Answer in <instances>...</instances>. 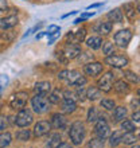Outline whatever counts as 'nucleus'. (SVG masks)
Here are the masks:
<instances>
[{
  "mask_svg": "<svg viewBox=\"0 0 140 148\" xmlns=\"http://www.w3.org/2000/svg\"><path fill=\"white\" fill-rule=\"evenodd\" d=\"M132 39V31L129 28H124V30H120L115 34V42L119 47L124 49V47L128 46V43L131 42Z\"/></svg>",
  "mask_w": 140,
  "mask_h": 148,
  "instance_id": "obj_4",
  "label": "nucleus"
},
{
  "mask_svg": "<svg viewBox=\"0 0 140 148\" xmlns=\"http://www.w3.org/2000/svg\"><path fill=\"white\" fill-rule=\"evenodd\" d=\"M98 119H100V114H98L97 108H94V106L89 108V110H88V121L89 123H96Z\"/></svg>",
  "mask_w": 140,
  "mask_h": 148,
  "instance_id": "obj_28",
  "label": "nucleus"
},
{
  "mask_svg": "<svg viewBox=\"0 0 140 148\" xmlns=\"http://www.w3.org/2000/svg\"><path fill=\"white\" fill-rule=\"evenodd\" d=\"M77 96L80 100H85V90L82 89V86H78V89H77Z\"/></svg>",
  "mask_w": 140,
  "mask_h": 148,
  "instance_id": "obj_39",
  "label": "nucleus"
},
{
  "mask_svg": "<svg viewBox=\"0 0 140 148\" xmlns=\"http://www.w3.org/2000/svg\"><path fill=\"white\" fill-rule=\"evenodd\" d=\"M7 8H8V3H7V0H0V12L5 11Z\"/></svg>",
  "mask_w": 140,
  "mask_h": 148,
  "instance_id": "obj_41",
  "label": "nucleus"
},
{
  "mask_svg": "<svg viewBox=\"0 0 140 148\" xmlns=\"http://www.w3.org/2000/svg\"><path fill=\"white\" fill-rule=\"evenodd\" d=\"M105 63L109 65V66L115 67V69H123L129 63L128 58L127 57H123V55H108L105 58Z\"/></svg>",
  "mask_w": 140,
  "mask_h": 148,
  "instance_id": "obj_7",
  "label": "nucleus"
},
{
  "mask_svg": "<svg viewBox=\"0 0 140 148\" xmlns=\"http://www.w3.org/2000/svg\"><path fill=\"white\" fill-rule=\"evenodd\" d=\"M102 53H104L106 57H108V55L115 54V47H113V43H110V42L102 43Z\"/></svg>",
  "mask_w": 140,
  "mask_h": 148,
  "instance_id": "obj_32",
  "label": "nucleus"
},
{
  "mask_svg": "<svg viewBox=\"0 0 140 148\" xmlns=\"http://www.w3.org/2000/svg\"><path fill=\"white\" fill-rule=\"evenodd\" d=\"M62 54L65 55V58L67 61L69 59H74L81 54V47L78 46V45H75V43H67L66 46H65V49H63Z\"/></svg>",
  "mask_w": 140,
  "mask_h": 148,
  "instance_id": "obj_9",
  "label": "nucleus"
},
{
  "mask_svg": "<svg viewBox=\"0 0 140 148\" xmlns=\"http://www.w3.org/2000/svg\"><path fill=\"white\" fill-rule=\"evenodd\" d=\"M59 143H61V136H59L58 133H55V135H51L50 136V140L47 141V147L49 148H55Z\"/></svg>",
  "mask_w": 140,
  "mask_h": 148,
  "instance_id": "obj_31",
  "label": "nucleus"
},
{
  "mask_svg": "<svg viewBox=\"0 0 140 148\" xmlns=\"http://www.w3.org/2000/svg\"><path fill=\"white\" fill-rule=\"evenodd\" d=\"M102 4H104V3H96V4H92V5H89L88 8H89V10H90V8H97V7H101Z\"/></svg>",
  "mask_w": 140,
  "mask_h": 148,
  "instance_id": "obj_45",
  "label": "nucleus"
},
{
  "mask_svg": "<svg viewBox=\"0 0 140 148\" xmlns=\"http://www.w3.org/2000/svg\"><path fill=\"white\" fill-rule=\"evenodd\" d=\"M61 109L65 113H73L77 109V104L74 102V100H69V98H63V101H61Z\"/></svg>",
  "mask_w": 140,
  "mask_h": 148,
  "instance_id": "obj_16",
  "label": "nucleus"
},
{
  "mask_svg": "<svg viewBox=\"0 0 140 148\" xmlns=\"http://www.w3.org/2000/svg\"><path fill=\"white\" fill-rule=\"evenodd\" d=\"M27 100H28V93L27 92H18V93L14 94V96L11 97L10 105H11L12 109L20 110V109H23L24 106H26Z\"/></svg>",
  "mask_w": 140,
  "mask_h": 148,
  "instance_id": "obj_3",
  "label": "nucleus"
},
{
  "mask_svg": "<svg viewBox=\"0 0 140 148\" xmlns=\"http://www.w3.org/2000/svg\"><path fill=\"white\" fill-rule=\"evenodd\" d=\"M108 19L116 23H121L123 22V11L120 8H113L108 12Z\"/></svg>",
  "mask_w": 140,
  "mask_h": 148,
  "instance_id": "obj_18",
  "label": "nucleus"
},
{
  "mask_svg": "<svg viewBox=\"0 0 140 148\" xmlns=\"http://www.w3.org/2000/svg\"><path fill=\"white\" fill-rule=\"evenodd\" d=\"M30 136H31V133H30L28 129H22V131H19V132L16 133V139H18V140H22V141L30 140Z\"/></svg>",
  "mask_w": 140,
  "mask_h": 148,
  "instance_id": "obj_33",
  "label": "nucleus"
},
{
  "mask_svg": "<svg viewBox=\"0 0 140 148\" xmlns=\"http://www.w3.org/2000/svg\"><path fill=\"white\" fill-rule=\"evenodd\" d=\"M94 131L97 133V136L100 139H106L109 136V133H110V128H109V124L106 123L105 119H98L96 121V127H94Z\"/></svg>",
  "mask_w": 140,
  "mask_h": 148,
  "instance_id": "obj_8",
  "label": "nucleus"
},
{
  "mask_svg": "<svg viewBox=\"0 0 140 148\" xmlns=\"http://www.w3.org/2000/svg\"><path fill=\"white\" fill-rule=\"evenodd\" d=\"M96 30H97V32L101 34V35H108L109 32L112 31V23H110V22H101V23L96 27Z\"/></svg>",
  "mask_w": 140,
  "mask_h": 148,
  "instance_id": "obj_22",
  "label": "nucleus"
},
{
  "mask_svg": "<svg viewBox=\"0 0 140 148\" xmlns=\"http://www.w3.org/2000/svg\"><path fill=\"white\" fill-rule=\"evenodd\" d=\"M100 104H101L102 108H105V109H108V110H112L113 108H116L115 101H113V100H108V98H106V100H102Z\"/></svg>",
  "mask_w": 140,
  "mask_h": 148,
  "instance_id": "obj_36",
  "label": "nucleus"
},
{
  "mask_svg": "<svg viewBox=\"0 0 140 148\" xmlns=\"http://www.w3.org/2000/svg\"><path fill=\"white\" fill-rule=\"evenodd\" d=\"M18 22H19V19H18L16 15H10V16H5V18H1V19H0V28H1V30L12 28L18 24Z\"/></svg>",
  "mask_w": 140,
  "mask_h": 148,
  "instance_id": "obj_12",
  "label": "nucleus"
},
{
  "mask_svg": "<svg viewBox=\"0 0 140 148\" xmlns=\"http://www.w3.org/2000/svg\"><path fill=\"white\" fill-rule=\"evenodd\" d=\"M3 89H4V88H1V86H0V94H1V92H3Z\"/></svg>",
  "mask_w": 140,
  "mask_h": 148,
  "instance_id": "obj_46",
  "label": "nucleus"
},
{
  "mask_svg": "<svg viewBox=\"0 0 140 148\" xmlns=\"http://www.w3.org/2000/svg\"><path fill=\"white\" fill-rule=\"evenodd\" d=\"M133 148H140V147H139V144H136V145H135V147H133Z\"/></svg>",
  "mask_w": 140,
  "mask_h": 148,
  "instance_id": "obj_47",
  "label": "nucleus"
},
{
  "mask_svg": "<svg viewBox=\"0 0 140 148\" xmlns=\"http://www.w3.org/2000/svg\"><path fill=\"white\" fill-rule=\"evenodd\" d=\"M51 127H54L55 129H62L66 127V119L62 116V114H59V113H54L53 116H51Z\"/></svg>",
  "mask_w": 140,
  "mask_h": 148,
  "instance_id": "obj_14",
  "label": "nucleus"
},
{
  "mask_svg": "<svg viewBox=\"0 0 140 148\" xmlns=\"http://www.w3.org/2000/svg\"><path fill=\"white\" fill-rule=\"evenodd\" d=\"M67 71H69V70H62L61 73H58V79H61V81L66 79V77H67Z\"/></svg>",
  "mask_w": 140,
  "mask_h": 148,
  "instance_id": "obj_42",
  "label": "nucleus"
},
{
  "mask_svg": "<svg viewBox=\"0 0 140 148\" xmlns=\"http://www.w3.org/2000/svg\"><path fill=\"white\" fill-rule=\"evenodd\" d=\"M85 135H86L85 125L82 124L81 121H75V123L71 124L70 131H69V137L74 145L82 144V141L85 139Z\"/></svg>",
  "mask_w": 140,
  "mask_h": 148,
  "instance_id": "obj_1",
  "label": "nucleus"
},
{
  "mask_svg": "<svg viewBox=\"0 0 140 148\" xmlns=\"http://www.w3.org/2000/svg\"><path fill=\"white\" fill-rule=\"evenodd\" d=\"M81 78V73L78 70H70L67 71V77H66V81L69 82L70 85H75V82Z\"/></svg>",
  "mask_w": 140,
  "mask_h": 148,
  "instance_id": "obj_24",
  "label": "nucleus"
},
{
  "mask_svg": "<svg viewBox=\"0 0 140 148\" xmlns=\"http://www.w3.org/2000/svg\"><path fill=\"white\" fill-rule=\"evenodd\" d=\"M113 88H115V90H116L119 94H124V93H128L129 92V86L124 79H119V81H116V84L113 85Z\"/></svg>",
  "mask_w": 140,
  "mask_h": 148,
  "instance_id": "obj_21",
  "label": "nucleus"
},
{
  "mask_svg": "<svg viewBox=\"0 0 140 148\" xmlns=\"http://www.w3.org/2000/svg\"><path fill=\"white\" fill-rule=\"evenodd\" d=\"M127 116V108L124 106H117L115 108V112H113V117H115V121H123Z\"/></svg>",
  "mask_w": 140,
  "mask_h": 148,
  "instance_id": "obj_23",
  "label": "nucleus"
},
{
  "mask_svg": "<svg viewBox=\"0 0 140 148\" xmlns=\"http://www.w3.org/2000/svg\"><path fill=\"white\" fill-rule=\"evenodd\" d=\"M34 90H35V93L47 94L51 90V84L49 81H40V82H38V84H35Z\"/></svg>",
  "mask_w": 140,
  "mask_h": 148,
  "instance_id": "obj_17",
  "label": "nucleus"
},
{
  "mask_svg": "<svg viewBox=\"0 0 140 148\" xmlns=\"http://www.w3.org/2000/svg\"><path fill=\"white\" fill-rule=\"evenodd\" d=\"M137 141V137L133 135V132H127L125 135L121 136V143H124V144H135Z\"/></svg>",
  "mask_w": 140,
  "mask_h": 148,
  "instance_id": "obj_26",
  "label": "nucleus"
},
{
  "mask_svg": "<svg viewBox=\"0 0 140 148\" xmlns=\"http://www.w3.org/2000/svg\"><path fill=\"white\" fill-rule=\"evenodd\" d=\"M86 45L89 49H93V50H97L100 49L102 45V39L100 36H90V38L86 39Z\"/></svg>",
  "mask_w": 140,
  "mask_h": 148,
  "instance_id": "obj_19",
  "label": "nucleus"
},
{
  "mask_svg": "<svg viewBox=\"0 0 140 148\" xmlns=\"http://www.w3.org/2000/svg\"><path fill=\"white\" fill-rule=\"evenodd\" d=\"M55 31L59 32V31H61V27H58V26H50V27H49L47 34H49V36H50V35H53V34H55Z\"/></svg>",
  "mask_w": 140,
  "mask_h": 148,
  "instance_id": "obj_38",
  "label": "nucleus"
},
{
  "mask_svg": "<svg viewBox=\"0 0 140 148\" xmlns=\"http://www.w3.org/2000/svg\"><path fill=\"white\" fill-rule=\"evenodd\" d=\"M55 148H70V145L67 144V143H59V144L57 145Z\"/></svg>",
  "mask_w": 140,
  "mask_h": 148,
  "instance_id": "obj_44",
  "label": "nucleus"
},
{
  "mask_svg": "<svg viewBox=\"0 0 140 148\" xmlns=\"http://www.w3.org/2000/svg\"><path fill=\"white\" fill-rule=\"evenodd\" d=\"M124 75H125V78L129 79L132 84H137V82H139V77H137V74L133 73V71L127 70V71H124Z\"/></svg>",
  "mask_w": 140,
  "mask_h": 148,
  "instance_id": "obj_34",
  "label": "nucleus"
},
{
  "mask_svg": "<svg viewBox=\"0 0 140 148\" xmlns=\"http://www.w3.org/2000/svg\"><path fill=\"white\" fill-rule=\"evenodd\" d=\"M62 93H61V90L59 89H55L53 93L49 96V101L50 104H59V102L62 101Z\"/></svg>",
  "mask_w": 140,
  "mask_h": 148,
  "instance_id": "obj_27",
  "label": "nucleus"
},
{
  "mask_svg": "<svg viewBox=\"0 0 140 148\" xmlns=\"http://www.w3.org/2000/svg\"><path fill=\"white\" fill-rule=\"evenodd\" d=\"M89 147L90 148H102L104 147V139H92L89 141Z\"/></svg>",
  "mask_w": 140,
  "mask_h": 148,
  "instance_id": "obj_35",
  "label": "nucleus"
},
{
  "mask_svg": "<svg viewBox=\"0 0 140 148\" xmlns=\"http://www.w3.org/2000/svg\"><path fill=\"white\" fill-rule=\"evenodd\" d=\"M50 131H51V124L49 121H38L34 127V136L35 137L45 136Z\"/></svg>",
  "mask_w": 140,
  "mask_h": 148,
  "instance_id": "obj_10",
  "label": "nucleus"
},
{
  "mask_svg": "<svg viewBox=\"0 0 140 148\" xmlns=\"http://www.w3.org/2000/svg\"><path fill=\"white\" fill-rule=\"evenodd\" d=\"M12 141V136L10 132H4L0 133V148H5L11 144Z\"/></svg>",
  "mask_w": 140,
  "mask_h": 148,
  "instance_id": "obj_25",
  "label": "nucleus"
},
{
  "mask_svg": "<svg viewBox=\"0 0 140 148\" xmlns=\"http://www.w3.org/2000/svg\"><path fill=\"white\" fill-rule=\"evenodd\" d=\"M86 97L89 98L90 101H96L101 97V90L96 88V86H90L89 89L86 90Z\"/></svg>",
  "mask_w": 140,
  "mask_h": 148,
  "instance_id": "obj_20",
  "label": "nucleus"
},
{
  "mask_svg": "<svg viewBox=\"0 0 140 148\" xmlns=\"http://www.w3.org/2000/svg\"><path fill=\"white\" fill-rule=\"evenodd\" d=\"M7 125H8V121L5 117H0V131H3V129L7 128Z\"/></svg>",
  "mask_w": 140,
  "mask_h": 148,
  "instance_id": "obj_40",
  "label": "nucleus"
},
{
  "mask_svg": "<svg viewBox=\"0 0 140 148\" xmlns=\"http://www.w3.org/2000/svg\"><path fill=\"white\" fill-rule=\"evenodd\" d=\"M85 35H86V30L85 28H81V30H78V31H75V32H69L66 39L70 40V43L78 45V43H81L82 40L85 39Z\"/></svg>",
  "mask_w": 140,
  "mask_h": 148,
  "instance_id": "obj_13",
  "label": "nucleus"
},
{
  "mask_svg": "<svg viewBox=\"0 0 140 148\" xmlns=\"http://www.w3.org/2000/svg\"><path fill=\"white\" fill-rule=\"evenodd\" d=\"M31 105H32L34 112L38 113V114H43V113L49 112V109H50V101L46 97V94L36 93L31 98Z\"/></svg>",
  "mask_w": 140,
  "mask_h": 148,
  "instance_id": "obj_2",
  "label": "nucleus"
},
{
  "mask_svg": "<svg viewBox=\"0 0 140 148\" xmlns=\"http://www.w3.org/2000/svg\"><path fill=\"white\" fill-rule=\"evenodd\" d=\"M123 10H124V14L127 15V18H128L131 22H135V20H136L137 10H135L132 3H125L124 5H123Z\"/></svg>",
  "mask_w": 140,
  "mask_h": 148,
  "instance_id": "obj_15",
  "label": "nucleus"
},
{
  "mask_svg": "<svg viewBox=\"0 0 140 148\" xmlns=\"http://www.w3.org/2000/svg\"><path fill=\"white\" fill-rule=\"evenodd\" d=\"M84 71H85L86 75H90V77H96L102 71V63L100 62H89L84 66Z\"/></svg>",
  "mask_w": 140,
  "mask_h": 148,
  "instance_id": "obj_11",
  "label": "nucleus"
},
{
  "mask_svg": "<svg viewBox=\"0 0 140 148\" xmlns=\"http://www.w3.org/2000/svg\"><path fill=\"white\" fill-rule=\"evenodd\" d=\"M121 128H123V131H125V132H135L136 131V125L133 124L131 120H124L123 123H121Z\"/></svg>",
  "mask_w": 140,
  "mask_h": 148,
  "instance_id": "obj_30",
  "label": "nucleus"
},
{
  "mask_svg": "<svg viewBox=\"0 0 140 148\" xmlns=\"http://www.w3.org/2000/svg\"><path fill=\"white\" fill-rule=\"evenodd\" d=\"M113 81H115V74H113V71H106V73L98 79V82H97L98 89L105 92V93H108L113 88Z\"/></svg>",
  "mask_w": 140,
  "mask_h": 148,
  "instance_id": "obj_5",
  "label": "nucleus"
},
{
  "mask_svg": "<svg viewBox=\"0 0 140 148\" xmlns=\"http://www.w3.org/2000/svg\"><path fill=\"white\" fill-rule=\"evenodd\" d=\"M8 82H10L8 75H5V74H0V86H1V88H4Z\"/></svg>",
  "mask_w": 140,
  "mask_h": 148,
  "instance_id": "obj_37",
  "label": "nucleus"
},
{
  "mask_svg": "<svg viewBox=\"0 0 140 148\" xmlns=\"http://www.w3.org/2000/svg\"><path fill=\"white\" fill-rule=\"evenodd\" d=\"M139 117H140V113H139V110H136V112L132 114V121H135V123H139V120H140Z\"/></svg>",
  "mask_w": 140,
  "mask_h": 148,
  "instance_id": "obj_43",
  "label": "nucleus"
},
{
  "mask_svg": "<svg viewBox=\"0 0 140 148\" xmlns=\"http://www.w3.org/2000/svg\"><path fill=\"white\" fill-rule=\"evenodd\" d=\"M32 121H34L32 113L28 109H24V108L19 110V113H18V116H16V119H15L16 125L20 127V128H26V127H28Z\"/></svg>",
  "mask_w": 140,
  "mask_h": 148,
  "instance_id": "obj_6",
  "label": "nucleus"
},
{
  "mask_svg": "<svg viewBox=\"0 0 140 148\" xmlns=\"http://www.w3.org/2000/svg\"><path fill=\"white\" fill-rule=\"evenodd\" d=\"M121 132L116 131V132H113V135H110V140H109V144L112 145V147H117V145L121 143Z\"/></svg>",
  "mask_w": 140,
  "mask_h": 148,
  "instance_id": "obj_29",
  "label": "nucleus"
}]
</instances>
